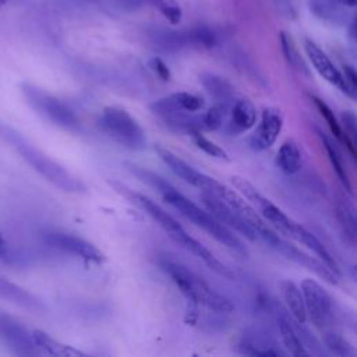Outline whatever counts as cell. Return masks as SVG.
Instances as JSON below:
<instances>
[{"label":"cell","instance_id":"cell-1","mask_svg":"<svg viewBox=\"0 0 357 357\" xmlns=\"http://www.w3.org/2000/svg\"><path fill=\"white\" fill-rule=\"evenodd\" d=\"M128 170L135 174L141 181L146 183L149 187L155 188L162 198L172 205L176 211H178L184 218L191 220L198 227L204 229L209 236H212L216 241L226 245L227 248L240 252L247 254V250L244 244L240 241V238L231 233L229 227H226L223 223H220L218 219H215L208 211L199 208L197 204L190 201L185 195H183L177 188H174L167 180H165L162 176L156 174L155 172L145 169L138 165L127 163Z\"/></svg>","mask_w":357,"mask_h":357},{"label":"cell","instance_id":"cell-2","mask_svg":"<svg viewBox=\"0 0 357 357\" xmlns=\"http://www.w3.org/2000/svg\"><path fill=\"white\" fill-rule=\"evenodd\" d=\"M117 191L124 192L127 197L131 198L132 202H135L146 215H149L167 234L169 237L176 241L177 244H180L181 247H184L185 250H188L190 252H192L194 255H197L199 259H202L213 272H216L218 275H222L225 278L233 279L234 275L233 272L223 265L202 243H199L198 240H195L194 237H191L185 229L170 215L167 213L162 206H159L156 202H153L151 198H148L144 194L139 192H134L132 190H128L120 184H114Z\"/></svg>","mask_w":357,"mask_h":357},{"label":"cell","instance_id":"cell-3","mask_svg":"<svg viewBox=\"0 0 357 357\" xmlns=\"http://www.w3.org/2000/svg\"><path fill=\"white\" fill-rule=\"evenodd\" d=\"M0 137L8 141L39 174H42L47 181H50L56 187L67 192L86 191V185L78 177H75L73 173H70L64 166H61L56 160L50 159L42 151L35 148L20 132L7 127L3 123H0Z\"/></svg>","mask_w":357,"mask_h":357},{"label":"cell","instance_id":"cell-4","mask_svg":"<svg viewBox=\"0 0 357 357\" xmlns=\"http://www.w3.org/2000/svg\"><path fill=\"white\" fill-rule=\"evenodd\" d=\"M160 268L166 275L170 276L181 294L192 304L204 305L211 311L220 314H229L234 310V305L227 297L211 287L202 278H199L185 265L169 258H163L160 261Z\"/></svg>","mask_w":357,"mask_h":357},{"label":"cell","instance_id":"cell-5","mask_svg":"<svg viewBox=\"0 0 357 357\" xmlns=\"http://www.w3.org/2000/svg\"><path fill=\"white\" fill-rule=\"evenodd\" d=\"M99 127L117 144L131 151H142L146 146L145 131L139 123L120 106H106L99 119Z\"/></svg>","mask_w":357,"mask_h":357},{"label":"cell","instance_id":"cell-6","mask_svg":"<svg viewBox=\"0 0 357 357\" xmlns=\"http://www.w3.org/2000/svg\"><path fill=\"white\" fill-rule=\"evenodd\" d=\"M22 92L32 109H35L39 114L52 121L54 126L71 132L79 131L81 124L78 117L60 99L31 84H24Z\"/></svg>","mask_w":357,"mask_h":357},{"label":"cell","instance_id":"cell-7","mask_svg":"<svg viewBox=\"0 0 357 357\" xmlns=\"http://www.w3.org/2000/svg\"><path fill=\"white\" fill-rule=\"evenodd\" d=\"M300 290L303 293L307 317H310L312 324L321 332L333 329L332 325L335 321V311L332 298L326 290L314 279H304Z\"/></svg>","mask_w":357,"mask_h":357},{"label":"cell","instance_id":"cell-8","mask_svg":"<svg viewBox=\"0 0 357 357\" xmlns=\"http://www.w3.org/2000/svg\"><path fill=\"white\" fill-rule=\"evenodd\" d=\"M233 185L240 191V194L250 201V204L259 211L261 216L269 222L272 226H275L279 231L283 234L290 236L293 226L296 222H293L279 206H276L272 201H269L266 197H264L248 180L234 176L231 177Z\"/></svg>","mask_w":357,"mask_h":357},{"label":"cell","instance_id":"cell-9","mask_svg":"<svg viewBox=\"0 0 357 357\" xmlns=\"http://www.w3.org/2000/svg\"><path fill=\"white\" fill-rule=\"evenodd\" d=\"M155 151L158 152V156L162 159V162L183 181L201 188L204 192L213 194L216 188L220 185V181L209 177L208 174L197 170L183 159H180L177 155L170 152L169 149H165L162 146H156Z\"/></svg>","mask_w":357,"mask_h":357},{"label":"cell","instance_id":"cell-10","mask_svg":"<svg viewBox=\"0 0 357 357\" xmlns=\"http://www.w3.org/2000/svg\"><path fill=\"white\" fill-rule=\"evenodd\" d=\"M46 244L59 248L61 251L77 255L85 261L100 264L105 261L103 252L91 241L63 231H47L43 236Z\"/></svg>","mask_w":357,"mask_h":357},{"label":"cell","instance_id":"cell-11","mask_svg":"<svg viewBox=\"0 0 357 357\" xmlns=\"http://www.w3.org/2000/svg\"><path fill=\"white\" fill-rule=\"evenodd\" d=\"M201 201L204 204V206L206 208V211L215 218L218 219L220 223H223L226 227L234 229L236 231H238L240 234L245 236L247 238L257 241L258 236L257 231L248 225V222L233 208H230L226 202H223L222 199L204 192L201 194Z\"/></svg>","mask_w":357,"mask_h":357},{"label":"cell","instance_id":"cell-12","mask_svg":"<svg viewBox=\"0 0 357 357\" xmlns=\"http://www.w3.org/2000/svg\"><path fill=\"white\" fill-rule=\"evenodd\" d=\"M0 339L18 354H35L33 336L15 319L0 312Z\"/></svg>","mask_w":357,"mask_h":357},{"label":"cell","instance_id":"cell-13","mask_svg":"<svg viewBox=\"0 0 357 357\" xmlns=\"http://www.w3.org/2000/svg\"><path fill=\"white\" fill-rule=\"evenodd\" d=\"M205 102L201 96L190 93V92H174L170 93L165 98H160L158 100H155L149 109L153 114H156L158 117H166L174 113H180V112H198L204 107Z\"/></svg>","mask_w":357,"mask_h":357},{"label":"cell","instance_id":"cell-14","mask_svg":"<svg viewBox=\"0 0 357 357\" xmlns=\"http://www.w3.org/2000/svg\"><path fill=\"white\" fill-rule=\"evenodd\" d=\"M282 127H283V116L280 110L276 107L264 109L261 114V121L250 139L251 146L257 151H264L271 148L276 142L282 131Z\"/></svg>","mask_w":357,"mask_h":357},{"label":"cell","instance_id":"cell-15","mask_svg":"<svg viewBox=\"0 0 357 357\" xmlns=\"http://www.w3.org/2000/svg\"><path fill=\"white\" fill-rule=\"evenodd\" d=\"M304 50L311 61V64L314 66V68L317 70V73L326 79L328 82H331L332 85H336L339 89L343 91V78L340 71L335 67V64L332 63V60L328 57V54L312 40L305 39L304 40Z\"/></svg>","mask_w":357,"mask_h":357},{"label":"cell","instance_id":"cell-16","mask_svg":"<svg viewBox=\"0 0 357 357\" xmlns=\"http://www.w3.org/2000/svg\"><path fill=\"white\" fill-rule=\"evenodd\" d=\"M310 11L321 21L333 26H346L350 21L349 10L339 0H307Z\"/></svg>","mask_w":357,"mask_h":357},{"label":"cell","instance_id":"cell-17","mask_svg":"<svg viewBox=\"0 0 357 357\" xmlns=\"http://www.w3.org/2000/svg\"><path fill=\"white\" fill-rule=\"evenodd\" d=\"M291 238L297 240L298 243H301L303 245H305L307 248H310L317 257H319V259L337 276L340 278V269L335 261V258L332 257V254L328 251V248L318 240V237L315 234H312L310 230H307L304 226H300L297 223H294L291 234Z\"/></svg>","mask_w":357,"mask_h":357},{"label":"cell","instance_id":"cell-18","mask_svg":"<svg viewBox=\"0 0 357 357\" xmlns=\"http://www.w3.org/2000/svg\"><path fill=\"white\" fill-rule=\"evenodd\" d=\"M257 121V110L251 100L238 99L230 109V120L227 131L230 134H240L250 130Z\"/></svg>","mask_w":357,"mask_h":357},{"label":"cell","instance_id":"cell-19","mask_svg":"<svg viewBox=\"0 0 357 357\" xmlns=\"http://www.w3.org/2000/svg\"><path fill=\"white\" fill-rule=\"evenodd\" d=\"M0 298L32 311H42L45 308L39 298L4 278H0Z\"/></svg>","mask_w":357,"mask_h":357},{"label":"cell","instance_id":"cell-20","mask_svg":"<svg viewBox=\"0 0 357 357\" xmlns=\"http://www.w3.org/2000/svg\"><path fill=\"white\" fill-rule=\"evenodd\" d=\"M280 290L293 318L298 324H304L307 321V311H305L304 298L300 287L291 280H282Z\"/></svg>","mask_w":357,"mask_h":357},{"label":"cell","instance_id":"cell-21","mask_svg":"<svg viewBox=\"0 0 357 357\" xmlns=\"http://www.w3.org/2000/svg\"><path fill=\"white\" fill-rule=\"evenodd\" d=\"M240 350L244 354L248 356H280L284 354L280 349H278V346L275 344V342L266 336L254 333V335H248L244 336L243 340L240 342Z\"/></svg>","mask_w":357,"mask_h":357},{"label":"cell","instance_id":"cell-22","mask_svg":"<svg viewBox=\"0 0 357 357\" xmlns=\"http://www.w3.org/2000/svg\"><path fill=\"white\" fill-rule=\"evenodd\" d=\"M303 163L301 151L298 148V144L293 139L284 141L276 155V165L282 172L286 174H294L300 170Z\"/></svg>","mask_w":357,"mask_h":357},{"label":"cell","instance_id":"cell-23","mask_svg":"<svg viewBox=\"0 0 357 357\" xmlns=\"http://www.w3.org/2000/svg\"><path fill=\"white\" fill-rule=\"evenodd\" d=\"M199 82L206 89V92L218 102H229L234 95L233 85L226 78L218 74L202 73L199 75Z\"/></svg>","mask_w":357,"mask_h":357},{"label":"cell","instance_id":"cell-24","mask_svg":"<svg viewBox=\"0 0 357 357\" xmlns=\"http://www.w3.org/2000/svg\"><path fill=\"white\" fill-rule=\"evenodd\" d=\"M318 135H319V139H321V142H322V145H324V148L326 151L329 162H331V165H332V167H333V170H335V173H336V176L339 178V181L342 183L343 188L347 192L351 194V183H350V178H349V173H347V169H346V166L343 163V158H342L337 146L324 132L318 131Z\"/></svg>","mask_w":357,"mask_h":357},{"label":"cell","instance_id":"cell-25","mask_svg":"<svg viewBox=\"0 0 357 357\" xmlns=\"http://www.w3.org/2000/svg\"><path fill=\"white\" fill-rule=\"evenodd\" d=\"M278 326H279L280 339L290 354L298 356V357L310 354V351L305 349V346L300 340L297 331L294 329V326L291 325V322L289 321V318L284 314L278 315Z\"/></svg>","mask_w":357,"mask_h":357},{"label":"cell","instance_id":"cell-26","mask_svg":"<svg viewBox=\"0 0 357 357\" xmlns=\"http://www.w3.org/2000/svg\"><path fill=\"white\" fill-rule=\"evenodd\" d=\"M336 218L340 223V227L343 233L347 236L349 241L354 244L356 241V212L354 206L344 199L343 197H339L336 201Z\"/></svg>","mask_w":357,"mask_h":357},{"label":"cell","instance_id":"cell-27","mask_svg":"<svg viewBox=\"0 0 357 357\" xmlns=\"http://www.w3.org/2000/svg\"><path fill=\"white\" fill-rule=\"evenodd\" d=\"M33 342L36 344L38 349H42L45 353L52 354V356H64V357H70V356H82L84 353H81L79 350H75L70 346L61 344L57 340L52 339L49 335L43 333V332H33Z\"/></svg>","mask_w":357,"mask_h":357},{"label":"cell","instance_id":"cell-28","mask_svg":"<svg viewBox=\"0 0 357 357\" xmlns=\"http://www.w3.org/2000/svg\"><path fill=\"white\" fill-rule=\"evenodd\" d=\"M279 40H280V47H282V53L287 61V64L300 71V73H305L308 74V67L305 66L303 57L300 56V52L294 43V40L291 39V36L286 32H280L279 35Z\"/></svg>","mask_w":357,"mask_h":357},{"label":"cell","instance_id":"cell-29","mask_svg":"<svg viewBox=\"0 0 357 357\" xmlns=\"http://www.w3.org/2000/svg\"><path fill=\"white\" fill-rule=\"evenodd\" d=\"M324 336V343L326 346V349L335 354V356H340V357H349V356H354V349L353 346L335 329H328L325 332H322Z\"/></svg>","mask_w":357,"mask_h":357},{"label":"cell","instance_id":"cell-30","mask_svg":"<svg viewBox=\"0 0 357 357\" xmlns=\"http://www.w3.org/2000/svg\"><path fill=\"white\" fill-rule=\"evenodd\" d=\"M152 40L156 43V46L165 50H177L183 47L185 43H188L187 35L166 29H156L152 33Z\"/></svg>","mask_w":357,"mask_h":357},{"label":"cell","instance_id":"cell-31","mask_svg":"<svg viewBox=\"0 0 357 357\" xmlns=\"http://www.w3.org/2000/svg\"><path fill=\"white\" fill-rule=\"evenodd\" d=\"M342 132H343V145L349 151L350 156L356 159V114L353 112H346L342 114Z\"/></svg>","mask_w":357,"mask_h":357},{"label":"cell","instance_id":"cell-32","mask_svg":"<svg viewBox=\"0 0 357 357\" xmlns=\"http://www.w3.org/2000/svg\"><path fill=\"white\" fill-rule=\"evenodd\" d=\"M311 100L314 102V105L317 106V109H318V112H319V114L325 119V121H326V124H328V127H329V130H331V132L335 135V138L340 142V144H343V132H342V126H340V123L337 121V119H336V116H335V113H333V110L322 100V99H319V98H317V96H311Z\"/></svg>","mask_w":357,"mask_h":357},{"label":"cell","instance_id":"cell-33","mask_svg":"<svg viewBox=\"0 0 357 357\" xmlns=\"http://www.w3.org/2000/svg\"><path fill=\"white\" fill-rule=\"evenodd\" d=\"M227 112H229L227 102H218L216 105H213L206 113L202 114L204 128L205 130H218V128H220L225 123Z\"/></svg>","mask_w":357,"mask_h":357},{"label":"cell","instance_id":"cell-34","mask_svg":"<svg viewBox=\"0 0 357 357\" xmlns=\"http://www.w3.org/2000/svg\"><path fill=\"white\" fill-rule=\"evenodd\" d=\"M153 7H156L162 15L173 25H177L181 21L183 13L176 0H148Z\"/></svg>","mask_w":357,"mask_h":357},{"label":"cell","instance_id":"cell-35","mask_svg":"<svg viewBox=\"0 0 357 357\" xmlns=\"http://www.w3.org/2000/svg\"><path fill=\"white\" fill-rule=\"evenodd\" d=\"M191 137H192L195 146L198 149H201L202 152H205L206 155H209L212 158H218V159H229L226 151L223 148H220L218 144H215L213 141H211L209 138H206L202 132H195Z\"/></svg>","mask_w":357,"mask_h":357},{"label":"cell","instance_id":"cell-36","mask_svg":"<svg viewBox=\"0 0 357 357\" xmlns=\"http://www.w3.org/2000/svg\"><path fill=\"white\" fill-rule=\"evenodd\" d=\"M343 78V92L351 98L356 99V89H357V75L351 66H343V71L340 73Z\"/></svg>","mask_w":357,"mask_h":357},{"label":"cell","instance_id":"cell-37","mask_svg":"<svg viewBox=\"0 0 357 357\" xmlns=\"http://www.w3.org/2000/svg\"><path fill=\"white\" fill-rule=\"evenodd\" d=\"M149 66L152 68V71L162 79V81H169L170 79V70L169 67L166 66V63L159 59V57H153L151 61H149Z\"/></svg>","mask_w":357,"mask_h":357},{"label":"cell","instance_id":"cell-38","mask_svg":"<svg viewBox=\"0 0 357 357\" xmlns=\"http://www.w3.org/2000/svg\"><path fill=\"white\" fill-rule=\"evenodd\" d=\"M342 4H344L346 7H354L356 6V1L357 0H339Z\"/></svg>","mask_w":357,"mask_h":357},{"label":"cell","instance_id":"cell-39","mask_svg":"<svg viewBox=\"0 0 357 357\" xmlns=\"http://www.w3.org/2000/svg\"><path fill=\"white\" fill-rule=\"evenodd\" d=\"M4 252H6V241L3 240V237L0 234V255H4Z\"/></svg>","mask_w":357,"mask_h":357},{"label":"cell","instance_id":"cell-40","mask_svg":"<svg viewBox=\"0 0 357 357\" xmlns=\"http://www.w3.org/2000/svg\"><path fill=\"white\" fill-rule=\"evenodd\" d=\"M4 3H6V0H0V8L4 6Z\"/></svg>","mask_w":357,"mask_h":357}]
</instances>
